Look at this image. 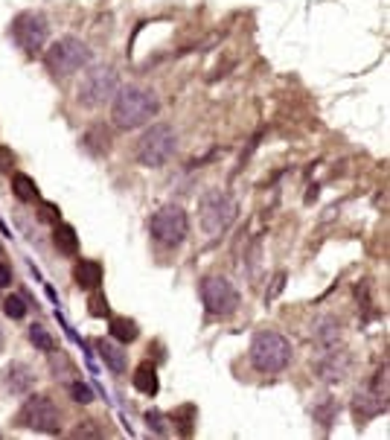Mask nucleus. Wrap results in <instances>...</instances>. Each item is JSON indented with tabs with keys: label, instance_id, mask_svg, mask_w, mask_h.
<instances>
[{
	"label": "nucleus",
	"instance_id": "1",
	"mask_svg": "<svg viewBox=\"0 0 390 440\" xmlns=\"http://www.w3.org/2000/svg\"><path fill=\"white\" fill-rule=\"evenodd\" d=\"M158 111H160L158 93L143 85L117 88L114 100H111V120H114V126L123 132H134V129L146 126L149 120L158 117Z\"/></svg>",
	"mask_w": 390,
	"mask_h": 440
},
{
	"label": "nucleus",
	"instance_id": "2",
	"mask_svg": "<svg viewBox=\"0 0 390 440\" xmlns=\"http://www.w3.org/2000/svg\"><path fill=\"white\" fill-rule=\"evenodd\" d=\"M291 356H295L291 341L274 330H259L248 347V359L259 374H283L291 364Z\"/></svg>",
	"mask_w": 390,
	"mask_h": 440
},
{
	"label": "nucleus",
	"instance_id": "3",
	"mask_svg": "<svg viewBox=\"0 0 390 440\" xmlns=\"http://www.w3.org/2000/svg\"><path fill=\"white\" fill-rule=\"evenodd\" d=\"M239 216V204L225 190H207L199 202V225L207 236H222Z\"/></svg>",
	"mask_w": 390,
	"mask_h": 440
},
{
	"label": "nucleus",
	"instance_id": "4",
	"mask_svg": "<svg viewBox=\"0 0 390 440\" xmlns=\"http://www.w3.org/2000/svg\"><path fill=\"white\" fill-rule=\"evenodd\" d=\"M119 88V76L117 70L108 67V64H100V67H90L85 76L79 79V88H76V100L82 108H102L114 100V93Z\"/></svg>",
	"mask_w": 390,
	"mask_h": 440
},
{
	"label": "nucleus",
	"instance_id": "5",
	"mask_svg": "<svg viewBox=\"0 0 390 440\" xmlns=\"http://www.w3.org/2000/svg\"><path fill=\"white\" fill-rule=\"evenodd\" d=\"M44 62H47V70H50L53 76H73V73H79L90 64V47L79 38H73V35H64V38L50 44Z\"/></svg>",
	"mask_w": 390,
	"mask_h": 440
},
{
	"label": "nucleus",
	"instance_id": "6",
	"mask_svg": "<svg viewBox=\"0 0 390 440\" xmlns=\"http://www.w3.org/2000/svg\"><path fill=\"white\" fill-rule=\"evenodd\" d=\"M175 146H178L175 129L166 126V123H155V126L146 129L143 137L137 140V163L149 166V169H158L175 155Z\"/></svg>",
	"mask_w": 390,
	"mask_h": 440
},
{
	"label": "nucleus",
	"instance_id": "7",
	"mask_svg": "<svg viewBox=\"0 0 390 440\" xmlns=\"http://www.w3.org/2000/svg\"><path fill=\"white\" fill-rule=\"evenodd\" d=\"M9 35L27 56H38L44 50L47 38H50V21H47L41 12L27 9V12H20V15L12 18Z\"/></svg>",
	"mask_w": 390,
	"mask_h": 440
},
{
	"label": "nucleus",
	"instance_id": "8",
	"mask_svg": "<svg viewBox=\"0 0 390 440\" xmlns=\"http://www.w3.org/2000/svg\"><path fill=\"white\" fill-rule=\"evenodd\" d=\"M15 426L18 429H32V432H44V434H59L61 432V411L56 408V403L50 397H30L15 414Z\"/></svg>",
	"mask_w": 390,
	"mask_h": 440
},
{
	"label": "nucleus",
	"instance_id": "9",
	"mask_svg": "<svg viewBox=\"0 0 390 440\" xmlns=\"http://www.w3.org/2000/svg\"><path fill=\"white\" fill-rule=\"evenodd\" d=\"M199 295H201V303L207 306V312L215 315V318H230L239 309V303H242L239 289L228 277H218V274L201 277Z\"/></svg>",
	"mask_w": 390,
	"mask_h": 440
},
{
	"label": "nucleus",
	"instance_id": "10",
	"mask_svg": "<svg viewBox=\"0 0 390 440\" xmlns=\"http://www.w3.org/2000/svg\"><path fill=\"white\" fill-rule=\"evenodd\" d=\"M149 231L155 236V242L166 248H178L189 233V216L181 204H163L149 222Z\"/></svg>",
	"mask_w": 390,
	"mask_h": 440
},
{
	"label": "nucleus",
	"instance_id": "11",
	"mask_svg": "<svg viewBox=\"0 0 390 440\" xmlns=\"http://www.w3.org/2000/svg\"><path fill=\"white\" fill-rule=\"evenodd\" d=\"M0 382H4V390L12 397H27L30 390L35 388V371L30 368V364L23 361H12L4 368V374H0Z\"/></svg>",
	"mask_w": 390,
	"mask_h": 440
},
{
	"label": "nucleus",
	"instance_id": "12",
	"mask_svg": "<svg viewBox=\"0 0 390 440\" xmlns=\"http://www.w3.org/2000/svg\"><path fill=\"white\" fill-rule=\"evenodd\" d=\"M350 364H353V359H350V353L347 350H326L324 353V359L314 364V371H318V376L324 379V382H341L347 374H350Z\"/></svg>",
	"mask_w": 390,
	"mask_h": 440
},
{
	"label": "nucleus",
	"instance_id": "13",
	"mask_svg": "<svg viewBox=\"0 0 390 440\" xmlns=\"http://www.w3.org/2000/svg\"><path fill=\"white\" fill-rule=\"evenodd\" d=\"M353 411H355L358 420H373V417H379V414L387 411V394H382V390H373V388L355 390Z\"/></svg>",
	"mask_w": 390,
	"mask_h": 440
},
{
	"label": "nucleus",
	"instance_id": "14",
	"mask_svg": "<svg viewBox=\"0 0 390 440\" xmlns=\"http://www.w3.org/2000/svg\"><path fill=\"white\" fill-rule=\"evenodd\" d=\"M312 341H314V347H318L321 353L332 350L341 345V321L332 315H321L318 321L312 324Z\"/></svg>",
	"mask_w": 390,
	"mask_h": 440
},
{
	"label": "nucleus",
	"instance_id": "15",
	"mask_svg": "<svg viewBox=\"0 0 390 440\" xmlns=\"http://www.w3.org/2000/svg\"><path fill=\"white\" fill-rule=\"evenodd\" d=\"M105 280V272H102V262L96 260H79L73 265V283H76L82 291H93L100 289Z\"/></svg>",
	"mask_w": 390,
	"mask_h": 440
},
{
	"label": "nucleus",
	"instance_id": "16",
	"mask_svg": "<svg viewBox=\"0 0 390 440\" xmlns=\"http://www.w3.org/2000/svg\"><path fill=\"white\" fill-rule=\"evenodd\" d=\"M111 143H114V137H111V129L108 126H90L82 134V149L88 155H93V158L108 155L111 152Z\"/></svg>",
	"mask_w": 390,
	"mask_h": 440
},
{
	"label": "nucleus",
	"instance_id": "17",
	"mask_svg": "<svg viewBox=\"0 0 390 440\" xmlns=\"http://www.w3.org/2000/svg\"><path fill=\"white\" fill-rule=\"evenodd\" d=\"M93 347H96L100 359L108 364V368H111L114 374H126L129 356H126V350H123V347L114 345V341H108V338H96V341H93Z\"/></svg>",
	"mask_w": 390,
	"mask_h": 440
},
{
	"label": "nucleus",
	"instance_id": "18",
	"mask_svg": "<svg viewBox=\"0 0 390 440\" xmlns=\"http://www.w3.org/2000/svg\"><path fill=\"white\" fill-rule=\"evenodd\" d=\"M131 385L140 390L143 397H155V394H158V388H160L158 368H155V364H149V361H143L140 368L134 371V376H131Z\"/></svg>",
	"mask_w": 390,
	"mask_h": 440
},
{
	"label": "nucleus",
	"instance_id": "19",
	"mask_svg": "<svg viewBox=\"0 0 390 440\" xmlns=\"http://www.w3.org/2000/svg\"><path fill=\"white\" fill-rule=\"evenodd\" d=\"M53 245L56 251H61L64 257H76L79 254V236H76V228L73 225H56L53 228Z\"/></svg>",
	"mask_w": 390,
	"mask_h": 440
},
{
	"label": "nucleus",
	"instance_id": "20",
	"mask_svg": "<svg viewBox=\"0 0 390 440\" xmlns=\"http://www.w3.org/2000/svg\"><path fill=\"white\" fill-rule=\"evenodd\" d=\"M140 335V327L137 321H131V318H111V338L119 341V345H131V341H137Z\"/></svg>",
	"mask_w": 390,
	"mask_h": 440
},
{
	"label": "nucleus",
	"instance_id": "21",
	"mask_svg": "<svg viewBox=\"0 0 390 440\" xmlns=\"http://www.w3.org/2000/svg\"><path fill=\"white\" fill-rule=\"evenodd\" d=\"M338 411H341L338 400H335V397H329V394H324V397H318V403L312 405V417L326 429V426H332V420L338 417Z\"/></svg>",
	"mask_w": 390,
	"mask_h": 440
},
{
	"label": "nucleus",
	"instance_id": "22",
	"mask_svg": "<svg viewBox=\"0 0 390 440\" xmlns=\"http://www.w3.org/2000/svg\"><path fill=\"white\" fill-rule=\"evenodd\" d=\"M12 192H15L18 202H38V199H41L38 184H35L30 175H23V173H15V175H12Z\"/></svg>",
	"mask_w": 390,
	"mask_h": 440
},
{
	"label": "nucleus",
	"instance_id": "23",
	"mask_svg": "<svg viewBox=\"0 0 390 440\" xmlns=\"http://www.w3.org/2000/svg\"><path fill=\"white\" fill-rule=\"evenodd\" d=\"M172 423H175V429H178V434H184V437H189L192 434V423H195V405H181L178 411H172Z\"/></svg>",
	"mask_w": 390,
	"mask_h": 440
},
{
	"label": "nucleus",
	"instance_id": "24",
	"mask_svg": "<svg viewBox=\"0 0 390 440\" xmlns=\"http://www.w3.org/2000/svg\"><path fill=\"white\" fill-rule=\"evenodd\" d=\"M30 341H32V347H38L41 353H53L56 350V338L47 332V327H41V324L30 327Z\"/></svg>",
	"mask_w": 390,
	"mask_h": 440
},
{
	"label": "nucleus",
	"instance_id": "25",
	"mask_svg": "<svg viewBox=\"0 0 390 440\" xmlns=\"http://www.w3.org/2000/svg\"><path fill=\"white\" fill-rule=\"evenodd\" d=\"M4 312L12 318V321H23V318H27V301H23L20 295H9L4 301Z\"/></svg>",
	"mask_w": 390,
	"mask_h": 440
},
{
	"label": "nucleus",
	"instance_id": "26",
	"mask_svg": "<svg viewBox=\"0 0 390 440\" xmlns=\"http://www.w3.org/2000/svg\"><path fill=\"white\" fill-rule=\"evenodd\" d=\"M88 312H90L93 318H108V315H111L108 298H105V295H100V291L93 289V295H90V301H88Z\"/></svg>",
	"mask_w": 390,
	"mask_h": 440
},
{
	"label": "nucleus",
	"instance_id": "27",
	"mask_svg": "<svg viewBox=\"0 0 390 440\" xmlns=\"http://www.w3.org/2000/svg\"><path fill=\"white\" fill-rule=\"evenodd\" d=\"M70 397L76 400L79 405H88V403H93V390H90V385H85V382H73V385H70Z\"/></svg>",
	"mask_w": 390,
	"mask_h": 440
},
{
	"label": "nucleus",
	"instance_id": "28",
	"mask_svg": "<svg viewBox=\"0 0 390 440\" xmlns=\"http://www.w3.org/2000/svg\"><path fill=\"white\" fill-rule=\"evenodd\" d=\"M59 216H61V210H59L53 202H41V204H38V219H41V222L56 225V222H59Z\"/></svg>",
	"mask_w": 390,
	"mask_h": 440
},
{
	"label": "nucleus",
	"instance_id": "29",
	"mask_svg": "<svg viewBox=\"0 0 390 440\" xmlns=\"http://www.w3.org/2000/svg\"><path fill=\"white\" fill-rule=\"evenodd\" d=\"M146 426H149L155 434H166L169 429H166V417L160 411H146Z\"/></svg>",
	"mask_w": 390,
	"mask_h": 440
},
{
	"label": "nucleus",
	"instance_id": "30",
	"mask_svg": "<svg viewBox=\"0 0 390 440\" xmlns=\"http://www.w3.org/2000/svg\"><path fill=\"white\" fill-rule=\"evenodd\" d=\"M73 437H102V429L96 426V420H82V426L73 429Z\"/></svg>",
	"mask_w": 390,
	"mask_h": 440
},
{
	"label": "nucleus",
	"instance_id": "31",
	"mask_svg": "<svg viewBox=\"0 0 390 440\" xmlns=\"http://www.w3.org/2000/svg\"><path fill=\"white\" fill-rule=\"evenodd\" d=\"M12 166H15V155L9 146H0V175H6L12 173Z\"/></svg>",
	"mask_w": 390,
	"mask_h": 440
},
{
	"label": "nucleus",
	"instance_id": "32",
	"mask_svg": "<svg viewBox=\"0 0 390 440\" xmlns=\"http://www.w3.org/2000/svg\"><path fill=\"white\" fill-rule=\"evenodd\" d=\"M9 283H12V268L0 265V289H9Z\"/></svg>",
	"mask_w": 390,
	"mask_h": 440
},
{
	"label": "nucleus",
	"instance_id": "33",
	"mask_svg": "<svg viewBox=\"0 0 390 440\" xmlns=\"http://www.w3.org/2000/svg\"><path fill=\"white\" fill-rule=\"evenodd\" d=\"M283 280H285V274H277V277H274V286H271V298H274L277 291L283 289Z\"/></svg>",
	"mask_w": 390,
	"mask_h": 440
},
{
	"label": "nucleus",
	"instance_id": "34",
	"mask_svg": "<svg viewBox=\"0 0 390 440\" xmlns=\"http://www.w3.org/2000/svg\"><path fill=\"white\" fill-rule=\"evenodd\" d=\"M0 347H4V335H0Z\"/></svg>",
	"mask_w": 390,
	"mask_h": 440
},
{
	"label": "nucleus",
	"instance_id": "35",
	"mask_svg": "<svg viewBox=\"0 0 390 440\" xmlns=\"http://www.w3.org/2000/svg\"><path fill=\"white\" fill-rule=\"evenodd\" d=\"M0 251H4V248H0Z\"/></svg>",
	"mask_w": 390,
	"mask_h": 440
}]
</instances>
